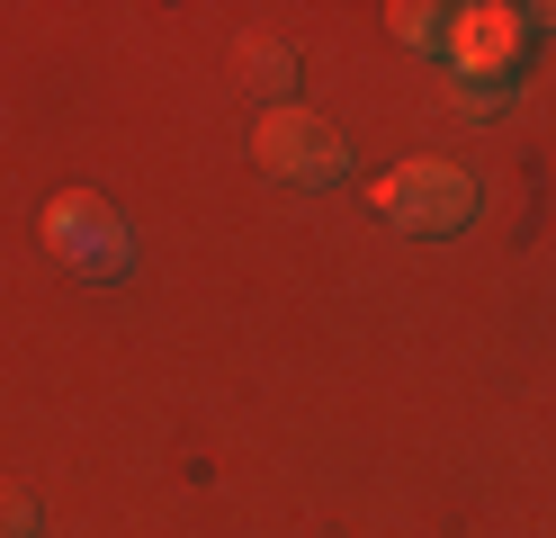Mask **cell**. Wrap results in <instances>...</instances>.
I'll return each mask as SVG.
<instances>
[{
    "label": "cell",
    "instance_id": "obj_1",
    "mask_svg": "<svg viewBox=\"0 0 556 538\" xmlns=\"http://www.w3.org/2000/svg\"><path fill=\"white\" fill-rule=\"evenodd\" d=\"M377 215L404 225V234H458L476 215V179L458 162H395L377 179Z\"/></svg>",
    "mask_w": 556,
    "mask_h": 538
},
{
    "label": "cell",
    "instance_id": "obj_4",
    "mask_svg": "<svg viewBox=\"0 0 556 538\" xmlns=\"http://www.w3.org/2000/svg\"><path fill=\"white\" fill-rule=\"evenodd\" d=\"M448 46H458L467 82H484V72H511V54H520V10H458Z\"/></svg>",
    "mask_w": 556,
    "mask_h": 538
},
{
    "label": "cell",
    "instance_id": "obj_3",
    "mask_svg": "<svg viewBox=\"0 0 556 538\" xmlns=\"http://www.w3.org/2000/svg\"><path fill=\"white\" fill-rule=\"evenodd\" d=\"M46 234H54V251H73V261H90V270H117L126 261V225L99 198H54L46 207Z\"/></svg>",
    "mask_w": 556,
    "mask_h": 538
},
{
    "label": "cell",
    "instance_id": "obj_5",
    "mask_svg": "<svg viewBox=\"0 0 556 538\" xmlns=\"http://www.w3.org/2000/svg\"><path fill=\"white\" fill-rule=\"evenodd\" d=\"M387 18H395V36H404V46H440L458 10H413V0H404V10H387Z\"/></svg>",
    "mask_w": 556,
    "mask_h": 538
},
{
    "label": "cell",
    "instance_id": "obj_6",
    "mask_svg": "<svg viewBox=\"0 0 556 538\" xmlns=\"http://www.w3.org/2000/svg\"><path fill=\"white\" fill-rule=\"evenodd\" d=\"M242 72H252V82H269V90H288L296 54H288V46H242Z\"/></svg>",
    "mask_w": 556,
    "mask_h": 538
},
{
    "label": "cell",
    "instance_id": "obj_2",
    "mask_svg": "<svg viewBox=\"0 0 556 538\" xmlns=\"http://www.w3.org/2000/svg\"><path fill=\"white\" fill-rule=\"evenodd\" d=\"M252 143H261V162H269V171H288V179H332L341 162H351V153H341V135L315 117V108H288V99L261 117Z\"/></svg>",
    "mask_w": 556,
    "mask_h": 538
}]
</instances>
